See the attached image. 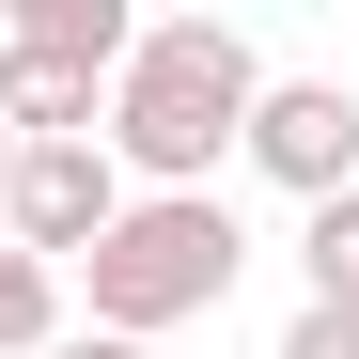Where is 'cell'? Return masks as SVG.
<instances>
[{
	"label": "cell",
	"mask_w": 359,
	"mask_h": 359,
	"mask_svg": "<svg viewBox=\"0 0 359 359\" xmlns=\"http://www.w3.org/2000/svg\"><path fill=\"white\" fill-rule=\"evenodd\" d=\"M250 94H266V47L234 32V16H141V47L109 63L94 156L126 172L141 203L219 188V156H234V126H250Z\"/></svg>",
	"instance_id": "cell-1"
},
{
	"label": "cell",
	"mask_w": 359,
	"mask_h": 359,
	"mask_svg": "<svg viewBox=\"0 0 359 359\" xmlns=\"http://www.w3.org/2000/svg\"><path fill=\"white\" fill-rule=\"evenodd\" d=\"M63 281L94 297L79 328H109V344H172V328H203L219 297L250 281V234H234V203H219V188H172V203H141V188H126V219H109Z\"/></svg>",
	"instance_id": "cell-2"
},
{
	"label": "cell",
	"mask_w": 359,
	"mask_h": 359,
	"mask_svg": "<svg viewBox=\"0 0 359 359\" xmlns=\"http://www.w3.org/2000/svg\"><path fill=\"white\" fill-rule=\"evenodd\" d=\"M234 156H250L281 203H344L359 188V79H266L250 126H234Z\"/></svg>",
	"instance_id": "cell-3"
},
{
	"label": "cell",
	"mask_w": 359,
	"mask_h": 359,
	"mask_svg": "<svg viewBox=\"0 0 359 359\" xmlns=\"http://www.w3.org/2000/svg\"><path fill=\"white\" fill-rule=\"evenodd\" d=\"M109 219H126V172H109L94 141H16V188H0V250H32V266H79Z\"/></svg>",
	"instance_id": "cell-4"
},
{
	"label": "cell",
	"mask_w": 359,
	"mask_h": 359,
	"mask_svg": "<svg viewBox=\"0 0 359 359\" xmlns=\"http://www.w3.org/2000/svg\"><path fill=\"white\" fill-rule=\"evenodd\" d=\"M0 47H32V63H79V79H109V63L141 47V16H126V0H16V32H0Z\"/></svg>",
	"instance_id": "cell-5"
},
{
	"label": "cell",
	"mask_w": 359,
	"mask_h": 359,
	"mask_svg": "<svg viewBox=\"0 0 359 359\" xmlns=\"http://www.w3.org/2000/svg\"><path fill=\"white\" fill-rule=\"evenodd\" d=\"M79 313H63V266H32V250H0V359H47Z\"/></svg>",
	"instance_id": "cell-6"
},
{
	"label": "cell",
	"mask_w": 359,
	"mask_h": 359,
	"mask_svg": "<svg viewBox=\"0 0 359 359\" xmlns=\"http://www.w3.org/2000/svg\"><path fill=\"white\" fill-rule=\"evenodd\" d=\"M297 281H313L328 313H359V188L344 203H297Z\"/></svg>",
	"instance_id": "cell-7"
},
{
	"label": "cell",
	"mask_w": 359,
	"mask_h": 359,
	"mask_svg": "<svg viewBox=\"0 0 359 359\" xmlns=\"http://www.w3.org/2000/svg\"><path fill=\"white\" fill-rule=\"evenodd\" d=\"M266 359H359V313H328V297H297V328H281Z\"/></svg>",
	"instance_id": "cell-8"
},
{
	"label": "cell",
	"mask_w": 359,
	"mask_h": 359,
	"mask_svg": "<svg viewBox=\"0 0 359 359\" xmlns=\"http://www.w3.org/2000/svg\"><path fill=\"white\" fill-rule=\"evenodd\" d=\"M47 359H156V344H109V328H63V344H47Z\"/></svg>",
	"instance_id": "cell-9"
},
{
	"label": "cell",
	"mask_w": 359,
	"mask_h": 359,
	"mask_svg": "<svg viewBox=\"0 0 359 359\" xmlns=\"http://www.w3.org/2000/svg\"><path fill=\"white\" fill-rule=\"evenodd\" d=\"M0 188H16V126H0Z\"/></svg>",
	"instance_id": "cell-10"
}]
</instances>
